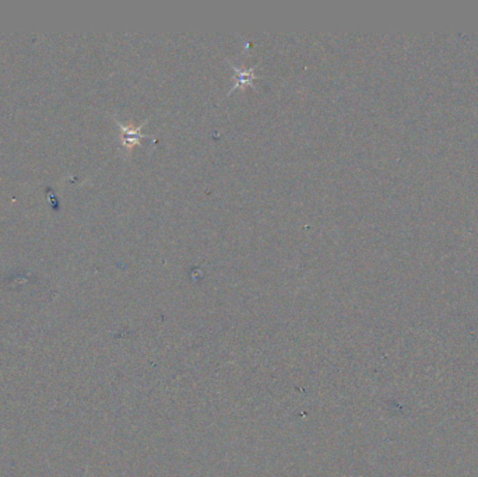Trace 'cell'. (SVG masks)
<instances>
[{
    "instance_id": "cell-2",
    "label": "cell",
    "mask_w": 478,
    "mask_h": 477,
    "mask_svg": "<svg viewBox=\"0 0 478 477\" xmlns=\"http://www.w3.org/2000/svg\"><path fill=\"white\" fill-rule=\"evenodd\" d=\"M231 66H232V69H234V72H235V84L232 85V90L228 92V94H231L232 91H235V90H238V88H245L246 85H250V87H253V81H255V78H256V74H255V72H256V67H249V69H242V67H239V66H235V65H232L230 60H227Z\"/></svg>"
},
{
    "instance_id": "cell-1",
    "label": "cell",
    "mask_w": 478,
    "mask_h": 477,
    "mask_svg": "<svg viewBox=\"0 0 478 477\" xmlns=\"http://www.w3.org/2000/svg\"><path fill=\"white\" fill-rule=\"evenodd\" d=\"M147 121H148V119H147ZM147 121H144V122L140 124L139 126H133L132 124L125 125V124L117 122L118 126H119L121 131H122V144H123V147L126 149V153H128V154H130L132 150H133L136 146H140V140H142L143 137H147V135L142 133V129L144 128V125H146Z\"/></svg>"
}]
</instances>
